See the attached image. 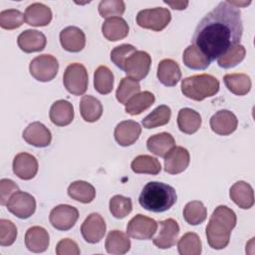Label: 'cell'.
<instances>
[{"label": "cell", "instance_id": "obj_24", "mask_svg": "<svg viewBox=\"0 0 255 255\" xmlns=\"http://www.w3.org/2000/svg\"><path fill=\"white\" fill-rule=\"evenodd\" d=\"M158 81L166 87H174L181 79V71L178 64L172 59H163L157 66Z\"/></svg>", "mask_w": 255, "mask_h": 255}, {"label": "cell", "instance_id": "obj_47", "mask_svg": "<svg viewBox=\"0 0 255 255\" xmlns=\"http://www.w3.org/2000/svg\"><path fill=\"white\" fill-rule=\"evenodd\" d=\"M19 190L18 185L11 179L2 178L0 180V203L6 205L13 193Z\"/></svg>", "mask_w": 255, "mask_h": 255}, {"label": "cell", "instance_id": "obj_6", "mask_svg": "<svg viewBox=\"0 0 255 255\" xmlns=\"http://www.w3.org/2000/svg\"><path fill=\"white\" fill-rule=\"evenodd\" d=\"M171 14L168 9L155 7L144 9L137 13L136 23L139 27L159 32L163 30L170 22Z\"/></svg>", "mask_w": 255, "mask_h": 255}, {"label": "cell", "instance_id": "obj_49", "mask_svg": "<svg viewBox=\"0 0 255 255\" xmlns=\"http://www.w3.org/2000/svg\"><path fill=\"white\" fill-rule=\"evenodd\" d=\"M163 3L169 5L172 9L174 10H183L187 7L188 5V1H174V2H170V1H163Z\"/></svg>", "mask_w": 255, "mask_h": 255}, {"label": "cell", "instance_id": "obj_2", "mask_svg": "<svg viewBox=\"0 0 255 255\" xmlns=\"http://www.w3.org/2000/svg\"><path fill=\"white\" fill-rule=\"evenodd\" d=\"M237 218L235 212L226 205L217 206L212 212L206 226V238L212 249L225 248L230 241V235L236 226Z\"/></svg>", "mask_w": 255, "mask_h": 255}, {"label": "cell", "instance_id": "obj_46", "mask_svg": "<svg viewBox=\"0 0 255 255\" xmlns=\"http://www.w3.org/2000/svg\"><path fill=\"white\" fill-rule=\"evenodd\" d=\"M136 51V48L130 44H123L115 47L111 52L112 62L121 70H124V65L128 57H129L133 52Z\"/></svg>", "mask_w": 255, "mask_h": 255}, {"label": "cell", "instance_id": "obj_16", "mask_svg": "<svg viewBox=\"0 0 255 255\" xmlns=\"http://www.w3.org/2000/svg\"><path fill=\"white\" fill-rule=\"evenodd\" d=\"M23 138L27 143L36 147H46L51 143L52 133L45 125L34 122L24 129Z\"/></svg>", "mask_w": 255, "mask_h": 255}, {"label": "cell", "instance_id": "obj_22", "mask_svg": "<svg viewBox=\"0 0 255 255\" xmlns=\"http://www.w3.org/2000/svg\"><path fill=\"white\" fill-rule=\"evenodd\" d=\"M231 200L242 209H249L254 205V191L252 186L246 181L235 182L229 190Z\"/></svg>", "mask_w": 255, "mask_h": 255}, {"label": "cell", "instance_id": "obj_17", "mask_svg": "<svg viewBox=\"0 0 255 255\" xmlns=\"http://www.w3.org/2000/svg\"><path fill=\"white\" fill-rule=\"evenodd\" d=\"M13 172L23 180H30L38 172V161L36 157L28 152H20L13 159Z\"/></svg>", "mask_w": 255, "mask_h": 255}, {"label": "cell", "instance_id": "obj_18", "mask_svg": "<svg viewBox=\"0 0 255 255\" xmlns=\"http://www.w3.org/2000/svg\"><path fill=\"white\" fill-rule=\"evenodd\" d=\"M60 43L64 50L78 53L85 48L86 35L79 27L69 26L60 32Z\"/></svg>", "mask_w": 255, "mask_h": 255}, {"label": "cell", "instance_id": "obj_4", "mask_svg": "<svg viewBox=\"0 0 255 255\" xmlns=\"http://www.w3.org/2000/svg\"><path fill=\"white\" fill-rule=\"evenodd\" d=\"M219 88V81L208 74L194 75L181 81V92L183 96L198 102L213 97L218 93Z\"/></svg>", "mask_w": 255, "mask_h": 255}, {"label": "cell", "instance_id": "obj_42", "mask_svg": "<svg viewBox=\"0 0 255 255\" xmlns=\"http://www.w3.org/2000/svg\"><path fill=\"white\" fill-rule=\"evenodd\" d=\"M246 50L243 45H236L224 55L220 56L217 59V64L223 69H230L241 63L245 58Z\"/></svg>", "mask_w": 255, "mask_h": 255}, {"label": "cell", "instance_id": "obj_48", "mask_svg": "<svg viewBox=\"0 0 255 255\" xmlns=\"http://www.w3.org/2000/svg\"><path fill=\"white\" fill-rule=\"evenodd\" d=\"M81 251L78 244L70 238L60 240L56 246L57 255H79Z\"/></svg>", "mask_w": 255, "mask_h": 255}, {"label": "cell", "instance_id": "obj_11", "mask_svg": "<svg viewBox=\"0 0 255 255\" xmlns=\"http://www.w3.org/2000/svg\"><path fill=\"white\" fill-rule=\"evenodd\" d=\"M79 218V211L76 207L69 204H59L54 207L49 216L50 223L60 231L70 230Z\"/></svg>", "mask_w": 255, "mask_h": 255}, {"label": "cell", "instance_id": "obj_1", "mask_svg": "<svg viewBox=\"0 0 255 255\" xmlns=\"http://www.w3.org/2000/svg\"><path fill=\"white\" fill-rule=\"evenodd\" d=\"M242 34L243 24L239 8L229 1H222L200 20L192 43L213 61L238 45Z\"/></svg>", "mask_w": 255, "mask_h": 255}, {"label": "cell", "instance_id": "obj_36", "mask_svg": "<svg viewBox=\"0 0 255 255\" xmlns=\"http://www.w3.org/2000/svg\"><path fill=\"white\" fill-rule=\"evenodd\" d=\"M114 74L107 66H100L94 74V87L95 90L102 94L108 95L114 88Z\"/></svg>", "mask_w": 255, "mask_h": 255}, {"label": "cell", "instance_id": "obj_21", "mask_svg": "<svg viewBox=\"0 0 255 255\" xmlns=\"http://www.w3.org/2000/svg\"><path fill=\"white\" fill-rule=\"evenodd\" d=\"M50 243L48 231L41 226L30 227L25 234V245L34 253H42L47 250Z\"/></svg>", "mask_w": 255, "mask_h": 255}, {"label": "cell", "instance_id": "obj_37", "mask_svg": "<svg viewBox=\"0 0 255 255\" xmlns=\"http://www.w3.org/2000/svg\"><path fill=\"white\" fill-rule=\"evenodd\" d=\"M207 217V209L199 200L189 201L183 208V218L190 225L201 224Z\"/></svg>", "mask_w": 255, "mask_h": 255}, {"label": "cell", "instance_id": "obj_8", "mask_svg": "<svg viewBox=\"0 0 255 255\" xmlns=\"http://www.w3.org/2000/svg\"><path fill=\"white\" fill-rule=\"evenodd\" d=\"M151 57L144 51L136 50L125 62L124 71L128 78L135 81L143 80L150 69Z\"/></svg>", "mask_w": 255, "mask_h": 255}, {"label": "cell", "instance_id": "obj_29", "mask_svg": "<svg viewBox=\"0 0 255 255\" xmlns=\"http://www.w3.org/2000/svg\"><path fill=\"white\" fill-rule=\"evenodd\" d=\"M130 245V240L128 234L121 230L110 231L105 243L107 252L113 255L126 254L129 251Z\"/></svg>", "mask_w": 255, "mask_h": 255}, {"label": "cell", "instance_id": "obj_44", "mask_svg": "<svg viewBox=\"0 0 255 255\" xmlns=\"http://www.w3.org/2000/svg\"><path fill=\"white\" fill-rule=\"evenodd\" d=\"M25 21L23 13L17 9L3 10L0 13V26L6 30L17 29Z\"/></svg>", "mask_w": 255, "mask_h": 255}, {"label": "cell", "instance_id": "obj_14", "mask_svg": "<svg viewBox=\"0 0 255 255\" xmlns=\"http://www.w3.org/2000/svg\"><path fill=\"white\" fill-rule=\"evenodd\" d=\"M209 125L213 132L219 135H229L236 130L238 120L232 112L220 110L210 118Z\"/></svg>", "mask_w": 255, "mask_h": 255}, {"label": "cell", "instance_id": "obj_19", "mask_svg": "<svg viewBox=\"0 0 255 255\" xmlns=\"http://www.w3.org/2000/svg\"><path fill=\"white\" fill-rule=\"evenodd\" d=\"M141 133V128L138 123L128 120L121 122L115 128V139L122 146H128L133 144Z\"/></svg>", "mask_w": 255, "mask_h": 255}, {"label": "cell", "instance_id": "obj_41", "mask_svg": "<svg viewBox=\"0 0 255 255\" xmlns=\"http://www.w3.org/2000/svg\"><path fill=\"white\" fill-rule=\"evenodd\" d=\"M110 211L112 215L118 219H123L128 216L132 210V203L129 197H126L124 195H114L110 199L109 203Z\"/></svg>", "mask_w": 255, "mask_h": 255}, {"label": "cell", "instance_id": "obj_45", "mask_svg": "<svg viewBox=\"0 0 255 255\" xmlns=\"http://www.w3.org/2000/svg\"><path fill=\"white\" fill-rule=\"evenodd\" d=\"M17 238V228L15 224L8 219H0V245L10 246Z\"/></svg>", "mask_w": 255, "mask_h": 255}, {"label": "cell", "instance_id": "obj_23", "mask_svg": "<svg viewBox=\"0 0 255 255\" xmlns=\"http://www.w3.org/2000/svg\"><path fill=\"white\" fill-rule=\"evenodd\" d=\"M51 9L43 3H32L25 10V22L34 27L47 26L52 20Z\"/></svg>", "mask_w": 255, "mask_h": 255}, {"label": "cell", "instance_id": "obj_26", "mask_svg": "<svg viewBox=\"0 0 255 255\" xmlns=\"http://www.w3.org/2000/svg\"><path fill=\"white\" fill-rule=\"evenodd\" d=\"M50 120L58 127H65L74 120V107L66 100L56 101L50 108Z\"/></svg>", "mask_w": 255, "mask_h": 255}, {"label": "cell", "instance_id": "obj_13", "mask_svg": "<svg viewBox=\"0 0 255 255\" xmlns=\"http://www.w3.org/2000/svg\"><path fill=\"white\" fill-rule=\"evenodd\" d=\"M179 231V225L174 219L167 218L159 221V231L152 242L159 249H168L175 245Z\"/></svg>", "mask_w": 255, "mask_h": 255}, {"label": "cell", "instance_id": "obj_35", "mask_svg": "<svg viewBox=\"0 0 255 255\" xmlns=\"http://www.w3.org/2000/svg\"><path fill=\"white\" fill-rule=\"evenodd\" d=\"M130 167L135 173H146L151 175H156L161 170V165L158 159L147 154H141L134 157L130 163Z\"/></svg>", "mask_w": 255, "mask_h": 255}, {"label": "cell", "instance_id": "obj_9", "mask_svg": "<svg viewBox=\"0 0 255 255\" xmlns=\"http://www.w3.org/2000/svg\"><path fill=\"white\" fill-rule=\"evenodd\" d=\"M6 206L8 211L16 217L27 219L36 210V200L30 193L18 190L11 195Z\"/></svg>", "mask_w": 255, "mask_h": 255}, {"label": "cell", "instance_id": "obj_33", "mask_svg": "<svg viewBox=\"0 0 255 255\" xmlns=\"http://www.w3.org/2000/svg\"><path fill=\"white\" fill-rule=\"evenodd\" d=\"M226 88L236 96L247 95L251 90V79L246 74H227L223 78Z\"/></svg>", "mask_w": 255, "mask_h": 255}, {"label": "cell", "instance_id": "obj_3", "mask_svg": "<svg viewBox=\"0 0 255 255\" xmlns=\"http://www.w3.org/2000/svg\"><path fill=\"white\" fill-rule=\"evenodd\" d=\"M176 200L175 189L169 184L158 181L147 182L138 197V202L142 208L157 213L170 209Z\"/></svg>", "mask_w": 255, "mask_h": 255}, {"label": "cell", "instance_id": "obj_31", "mask_svg": "<svg viewBox=\"0 0 255 255\" xmlns=\"http://www.w3.org/2000/svg\"><path fill=\"white\" fill-rule=\"evenodd\" d=\"M68 195L76 201L90 203L96 197V189L91 183L85 180H76L69 185Z\"/></svg>", "mask_w": 255, "mask_h": 255}, {"label": "cell", "instance_id": "obj_15", "mask_svg": "<svg viewBox=\"0 0 255 255\" xmlns=\"http://www.w3.org/2000/svg\"><path fill=\"white\" fill-rule=\"evenodd\" d=\"M190 155L183 146H174L164 156V170L170 174L183 172L189 165Z\"/></svg>", "mask_w": 255, "mask_h": 255}, {"label": "cell", "instance_id": "obj_34", "mask_svg": "<svg viewBox=\"0 0 255 255\" xmlns=\"http://www.w3.org/2000/svg\"><path fill=\"white\" fill-rule=\"evenodd\" d=\"M183 64L192 70H204L209 67L210 60L193 44L188 46L182 56Z\"/></svg>", "mask_w": 255, "mask_h": 255}, {"label": "cell", "instance_id": "obj_40", "mask_svg": "<svg viewBox=\"0 0 255 255\" xmlns=\"http://www.w3.org/2000/svg\"><path fill=\"white\" fill-rule=\"evenodd\" d=\"M140 91L139 83L131 78H123L116 92V98L121 103L126 105L134 95Z\"/></svg>", "mask_w": 255, "mask_h": 255}, {"label": "cell", "instance_id": "obj_25", "mask_svg": "<svg viewBox=\"0 0 255 255\" xmlns=\"http://www.w3.org/2000/svg\"><path fill=\"white\" fill-rule=\"evenodd\" d=\"M128 32L129 27L126 20L122 17L108 18L102 25V33L104 37L112 42L126 38Z\"/></svg>", "mask_w": 255, "mask_h": 255}, {"label": "cell", "instance_id": "obj_30", "mask_svg": "<svg viewBox=\"0 0 255 255\" xmlns=\"http://www.w3.org/2000/svg\"><path fill=\"white\" fill-rule=\"evenodd\" d=\"M80 113L85 122L95 123L103 115L102 103L93 96H83L80 102Z\"/></svg>", "mask_w": 255, "mask_h": 255}, {"label": "cell", "instance_id": "obj_38", "mask_svg": "<svg viewBox=\"0 0 255 255\" xmlns=\"http://www.w3.org/2000/svg\"><path fill=\"white\" fill-rule=\"evenodd\" d=\"M171 117V110L165 105L158 106L149 115H147L141 124L145 128H154L168 124Z\"/></svg>", "mask_w": 255, "mask_h": 255}, {"label": "cell", "instance_id": "obj_27", "mask_svg": "<svg viewBox=\"0 0 255 255\" xmlns=\"http://www.w3.org/2000/svg\"><path fill=\"white\" fill-rule=\"evenodd\" d=\"M175 146V139L169 132H159L148 137L146 141L147 149L153 154L164 157Z\"/></svg>", "mask_w": 255, "mask_h": 255}, {"label": "cell", "instance_id": "obj_43", "mask_svg": "<svg viewBox=\"0 0 255 255\" xmlns=\"http://www.w3.org/2000/svg\"><path fill=\"white\" fill-rule=\"evenodd\" d=\"M98 10L103 18L121 17L126 10V4L122 0H103L99 3Z\"/></svg>", "mask_w": 255, "mask_h": 255}, {"label": "cell", "instance_id": "obj_20", "mask_svg": "<svg viewBox=\"0 0 255 255\" xmlns=\"http://www.w3.org/2000/svg\"><path fill=\"white\" fill-rule=\"evenodd\" d=\"M17 44L23 52L34 53L45 49L47 39L42 32L38 30L27 29L18 36Z\"/></svg>", "mask_w": 255, "mask_h": 255}, {"label": "cell", "instance_id": "obj_32", "mask_svg": "<svg viewBox=\"0 0 255 255\" xmlns=\"http://www.w3.org/2000/svg\"><path fill=\"white\" fill-rule=\"evenodd\" d=\"M155 101V97L152 93L148 91L139 92L134 95L125 106V111L127 114L130 116L140 115L142 112L147 110L149 107L153 105Z\"/></svg>", "mask_w": 255, "mask_h": 255}, {"label": "cell", "instance_id": "obj_39", "mask_svg": "<svg viewBox=\"0 0 255 255\" xmlns=\"http://www.w3.org/2000/svg\"><path fill=\"white\" fill-rule=\"evenodd\" d=\"M177 249L180 255H199L202 250L201 240L196 233L187 232L178 240Z\"/></svg>", "mask_w": 255, "mask_h": 255}, {"label": "cell", "instance_id": "obj_5", "mask_svg": "<svg viewBox=\"0 0 255 255\" xmlns=\"http://www.w3.org/2000/svg\"><path fill=\"white\" fill-rule=\"evenodd\" d=\"M63 83L70 94L75 96L84 95L89 84V76L85 66L80 63L70 64L65 70Z\"/></svg>", "mask_w": 255, "mask_h": 255}, {"label": "cell", "instance_id": "obj_10", "mask_svg": "<svg viewBox=\"0 0 255 255\" xmlns=\"http://www.w3.org/2000/svg\"><path fill=\"white\" fill-rule=\"evenodd\" d=\"M157 230V222L145 215L136 214L127 225V234L137 240H148Z\"/></svg>", "mask_w": 255, "mask_h": 255}, {"label": "cell", "instance_id": "obj_12", "mask_svg": "<svg viewBox=\"0 0 255 255\" xmlns=\"http://www.w3.org/2000/svg\"><path fill=\"white\" fill-rule=\"evenodd\" d=\"M106 222L99 213H91L81 226V233L85 241L91 244L100 242L106 234Z\"/></svg>", "mask_w": 255, "mask_h": 255}, {"label": "cell", "instance_id": "obj_28", "mask_svg": "<svg viewBox=\"0 0 255 255\" xmlns=\"http://www.w3.org/2000/svg\"><path fill=\"white\" fill-rule=\"evenodd\" d=\"M201 116L194 110L183 108L177 115V126L181 132L186 134L195 133L201 127Z\"/></svg>", "mask_w": 255, "mask_h": 255}, {"label": "cell", "instance_id": "obj_7", "mask_svg": "<svg viewBox=\"0 0 255 255\" xmlns=\"http://www.w3.org/2000/svg\"><path fill=\"white\" fill-rule=\"evenodd\" d=\"M58 60L50 55L43 54L34 58L29 65V71L33 78L39 82H50L58 74Z\"/></svg>", "mask_w": 255, "mask_h": 255}]
</instances>
